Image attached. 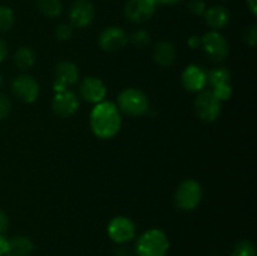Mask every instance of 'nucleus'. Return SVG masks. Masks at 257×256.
<instances>
[{
    "instance_id": "nucleus-1",
    "label": "nucleus",
    "mask_w": 257,
    "mask_h": 256,
    "mask_svg": "<svg viewBox=\"0 0 257 256\" xmlns=\"http://www.w3.org/2000/svg\"><path fill=\"white\" fill-rule=\"evenodd\" d=\"M122 118L119 109L112 102L98 103L90 113V128L98 138L109 140L120 130Z\"/></svg>"
},
{
    "instance_id": "nucleus-2",
    "label": "nucleus",
    "mask_w": 257,
    "mask_h": 256,
    "mask_svg": "<svg viewBox=\"0 0 257 256\" xmlns=\"http://www.w3.org/2000/svg\"><path fill=\"white\" fill-rule=\"evenodd\" d=\"M170 241L162 230L152 228L140 236L136 243L137 256H166Z\"/></svg>"
},
{
    "instance_id": "nucleus-3",
    "label": "nucleus",
    "mask_w": 257,
    "mask_h": 256,
    "mask_svg": "<svg viewBox=\"0 0 257 256\" xmlns=\"http://www.w3.org/2000/svg\"><path fill=\"white\" fill-rule=\"evenodd\" d=\"M118 107L125 114L138 117L145 114L150 107L148 98L142 90L136 88H127L118 95Z\"/></svg>"
},
{
    "instance_id": "nucleus-4",
    "label": "nucleus",
    "mask_w": 257,
    "mask_h": 256,
    "mask_svg": "<svg viewBox=\"0 0 257 256\" xmlns=\"http://www.w3.org/2000/svg\"><path fill=\"white\" fill-rule=\"evenodd\" d=\"M202 200V188L195 180H185L176 190V205L183 211H192Z\"/></svg>"
},
{
    "instance_id": "nucleus-5",
    "label": "nucleus",
    "mask_w": 257,
    "mask_h": 256,
    "mask_svg": "<svg viewBox=\"0 0 257 256\" xmlns=\"http://www.w3.org/2000/svg\"><path fill=\"white\" fill-rule=\"evenodd\" d=\"M201 45H202L205 54L213 62H222L228 54L227 40L217 32H208L201 38Z\"/></svg>"
},
{
    "instance_id": "nucleus-6",
    "label": "nucleus",
    "mask_w": 257,
    "mask_h": 256,
    "mask_svg": "<svg viewBox=\"0 0 257 256\" xmlns=\"http://www.w3.org/2000/svg\"><path fill=\"white\" fill-rule=\"evenodd\" d=\"M221 103L211 90H203L195 100L196 113L205 122H213L221 113Z\"/></svg>"
},
{
    "instance_id": "nucleus-7",
    "label": "nucleus",
    "mask_w": 257,
    "mask_h": 256,
    "mask_svg": "<svg viewBox=\"0 0 257 256\" xmlns=\"http://www.w3.org/2000/svg\"><path fill=\"white\" fill-rule=\"evenodd\" d=\"M108 236L115 243H125L136 236V225L125 216H117L108 223Z\"/></svg>"
},
{
    "instance_id": "nucleus-8",
    "label": "nucleus",
    "mask_w": 257,
    "mask_h": 256,
    "mask_svg": "<svg viewBox=\"0 0 257 256\" xmlns=\"http://www.w3.org/2000/svg\"><path fill=\"white\" fill-rule=\"evenodd\" d=\"M156 0H128L124 7V14L133 23H145L155 14Z\"/></svg>"
},
{
    "instance_id": "nucleus-9",
    "label": "nucleus",
    "mask_w": 257,
    "mask_h": 256,
    "mask_svg": "<svg viewBox=\"0 0 257 256\" xmlns=\"http://www.w3.org/2000/svg\"><path fill=\"white\" fill-rule=\"evenodd\" d=\"M13 93L24 103H33L39 97L40 88L37 80L30 75H20L13 80Z\"/></svg>"
},
{
    "instance_id": "nucleus-10",
    "label": "nucleus",
    "mask_w": 257,
    "mask_h": 256,
    "mask_svg": "<svg viewBox=\"0 0 257 256\" xmlns=\"http://www.w3.org/2000/svg\"><path fill=\"white\" fill-rule=\"evenodd\" d=\"M79 72L74 63L72 62H60L55 67V80L53 84V89L55 93L63 92L67 87L77 83Z\"/></svg>"
},
{
    "instance_id": "nucleus-11",
    "label": "nucleus",
    "mask_w": 257,
    "mask_h": 256,
    "mask_svg": "<svg viewBox=\"0 0 257 256\" xmlns=\"http://www.w3.org/2000/svg\"><path fill=\"white\" fill-rule=\"evenodd\" d=\"M94 19V7L89 0H77L69 10V20L73 27L85 28Z\"/></svg>"
},
{
    "instance_id": "nucleus-12",
    "label": "nucleus",
    "mask_w": 257,
    "mask_h": 256,
    "mask_svg": "<svg viewBox=\"0 0 257 256\" xmlns=\"http://www.w3.org/2000/svg\"><path fill=\"white\" fill-rule=\"evenodd\" d=\"M80 94L87 102L98 103L103 102L107 95V87L97 77H87L80 83Z\"/></svg>"
},
{
    "instance_id": "nucleus-13",
    "label": "nucleus",
    "mask_w": 257,
    "mask_h": 256,
    "mask_svg": "<svg viewBox=\"0 0 257 256\" xmlns=\"http://www.w3.org/2000/svg\"><path fill=\"white\" fill-rule=\"evenodd\" d=\"M127 34L118 27L107 28L99 37V47L105 52H118L127 44Z\"/></svg>"
},
{
    "instance_id": "nucleus-14",
    "label": "nucleus",
    "mask_w": 257,
    "mask_h": 256,
    "mask_svg": "<svg viewBox=\"0 0 257 256\" xmlns=\"http://www.w3.org/2000/svg\"><path fill=\"white\" fill-rule=\"evenodd\" d=\"M52 105L53 109L58 115L69 117V115L74 114L77 112L78 107H79V100H78L77 95L74 93L65 89L63 92L55 93Z\"/></svg>"
},
{
    "instance_id": "nucleus-15",
    "label": "nucleus",
    "mask_w": 257,
    "mask_h": 256,
    "mask_svg": "<svg viewBox=\"0 0 257 256\" xmlns=\"http://www.w3.org/2000/svg\"><path fill=\"white\" fill-rule=\"evenodd\" d=\"M182 84L190 92H201L207 84V73L201 67L191 64L182 73Z\"/></svg>"
},
{
    "instance_id": "nucleus-16",
    "label": "nucleus",
    "mask_w": 257,
    "mask_h": 256,
    "mask_svg": "<svg viewBox=\"0 0 257 256\" xmlns=\"http://www.w3.org/2000/svg\"><path fill=\"white\" fill-rule=\"evenodd\" d=\"M203 15H205V20L208 27L215 30L222 29L230 22V12H228L227 8L221 7V5L206 9Z\"/></svg>"
},
{
    "instance_id": "nucleus-17",
    "label": "nucleus",
    "mask_w": 257,
    "mask_h": 256,
    "mask_svg": "<svg viewBox=\"0 0 257 256\" xmlns=\"http://www.w3.org/2000/svg\"><path fill=\"white\" fill-rule=\"evenodd\" d=\"M153 58H155V62L161 67L172 65L176 59V49L172 43L166 42V40L157 43L153 50Z\"/></svg>"
},
{
    "instance_id": "nucleus-18",
    "label": "nucleus",
    "mask_w": 257,
    "mask_h": 256,
    "mask_svg": "<svg viewBox=\"0 0 257 256\" xmlns=\"http://www.w3.org/2000/svg\"><path fill=\"white\" fill-rule=\"evenodd\" d=\"M33 248H34V245L29 237L17 236L9 240L5 256H29Z\"/></svg>"
},
{
    "instance_id": "nucleus-19",
    "label": "nucleus",
    "mask_w": 257,
    "mask_h": 256,
    "mask_svg": "<svg viewBox=\"0 0 257 256\" xmlns=\"http://www.w3.org/2000/svg\"><path fill=\"white\" fill-rule=\"evenodd\" d=\"M35 62V55L33 50L28 47H22L14 54V63L20 69H28Z\"/></svg>"
},
{
    "instance_id": "nucleus-20",
    "label": "nucleus",
    "mask_w": 257,
    "mask_h": 256,
    "mask_svg": "<svg viewBox=\"0 0 257 256\" xmlns=\"http://www.w3.org/2000/svg\"><path fill=\"white\" fill-rule=\"evenodd\" d=\"M38 8L43 15L48 18H57L62 14L63 4L60 0H38Z\"/></svg>"
},
{
    "instance_id": "nucleus-21",
    "label": "nucleus",
    "mask_w": 257,
    "mask_h": 256,
    "mask_svg": "<svg viewBox=\"0 0 257 256\" xmlns=\"http://www.w3.org/2000/svg\"><path fill=\"white\" fill-rule=\"evenodd\" d=\"M231 80V73L227 68L218 67L211 70L207 74V82L213 87H218V85L228 84Z\"/></svg>"
},
{
    "instance_id": "nucleus-22",
    "label": "nucleus",
    "mask_w": 257,
    "mask_h": 256,
    "mask_svg": "<svg viewBox=\"0 0 257 256\" xmlns=\"http://www.w3.org/2000/svg\"><path fill=\"white\" fill-rule=\"evenodd\" d=\"M14 24V12L9 7L0 5V32H8Z\"/></svg>"
},
{
    "instance_id": "nucleus-23",
    "label": "nucleus",
    "mask_w": 257,
    "mask_h": 256,
    "mask_svg": "<svg viewBox=\"0 0 257 256\" xmlns=\"http://www.w3.org/2000/svg\"><path fill=\"white\" fill-rule=\"evenodd\" d=\"M232 256H256V248L248 240H242L233 247Z\"/></svg>"
},
{
    "instance_id": "nucleus-24",
    "label": "nucleus",
    "mask_w": 257,
    "mask_h": 256,
    "mask_svg": "<svg viewBox=\"0 0 257 256\" xmlns=\"http://www.w3.org/2000/svg\"><path fill=\"white\" fill-rule=\"evenodd\" d=\"M131 42L135 47L137 48H143L146 45L150 44L151 42V35L147 30L145 29H138L131 35Z\"/></svg>"
},
{
    "instance_id": "nucleus-25",
    "label": "nucleus",
    "mask_w": 257,
    "mask_h": 256,
    "mask_svg": "<svg viewBox=\"0 0 257 256\" xmlns=\"http://www.w3.org/2000/svg\"><path fill=\"white\" fill-rule=\"evenodd\" d=\"M211 92L215 94V97L217 98L220 102H223V100H227L231 98V95H232V87H231V84L228 83V84L213 87Z\"/></svg>"
},
{
    "instance_id": "nucleus-26",
    "label": "nucleus",
    "mask_w": 257,
    "mask_h": 256,
    "mask_svg": "<svg viewBox=\"0 0 257 256\" xmlns=\"http://www.w3.org/2000/svg\"><path fill=\"white\" fill-rule=\"evenodd\" d=\"M187 9L193 15H203L206 12V4L203 0H190L187 3Z\"/></svg>"
},
{
    "instance_id": "nucleus-27",
    "label": "nucleus",
    "mask_w": 257,
    "mask_h": 256,
    "mask_svg": "<svg viewBox=\"0 0 257 256\" xmlns=\"http://www.w3.org/2000/svg\"><path fill=\"white\" fill-rule=\"evenodd\" d=\"M73 30L72 27L68 24H59L55 29V37L58 38L62 42H65V40H69L72 38Z\"/></svg>"
},
{
    "instance_id": "nucleus-28",
    "label": "nucleus",
    "mask_w": 257,
    "mask_h": 256,
    "mask_svg": "<svg viewBox=\"0 0 257 256\" xmlns=\"http://www.w3.org/2000/svg\"><path fill=\"white\" fill-rule=\"evenodd\" d=\"M10 110H12V103H10L9 98L0 93V119L7 118Z\"/></svg>"
},
{
    "instance_id": "nucleus-29",
    "label": "nucleus",
    "mask_w": 257,
    "mask_h": 256,
    "mask_svg": "<svg viewBox=\"0 0 257 256\" xmlns=\"http://www.w3.org/2000/svg\"><path fill=\"white\" fill-rule=\"evenodd\" d=\"M245 40L247 42L248 45H251V47H255L256 42H257V27L256 25H251V27L246 30Z\"/></svg>"
},
{
    "instance_id": "nucleus-30",
    "label": "nucleus",
    "mask_w": 257,
    "mask_h": 256,
    "mask_svg": "<svg viewBox=\"0 0 257 256\" xmlns=\"http://www.w3.org/2000/svg\"><path fill=\"white\" fill-rule=\"evenodd\" d=\"M9 227V220L4 211H0V235H5Z\"/></svg>"
},
{
    "instance_id": "nucleus-31",
    "label": "nucleus",
    "mask_w": 257,
    "mask_h": 256,
    "mask_svg": "<svg viewBox=\"0 0 257 256\" xmlns=\"http://www.w3.org/2000/svg\"><path fill=\"white\" fill-rule=\"evenodd\" d=\"M8 243H9V240L5 237V235H0V256H5L8 250Z\"/></svg>"
},
{
    "instance_id": "nucleus-32",
    "label": "nucleus",
    "mask_w": 257,
    "mask_h": 256,
    "mask_svg": "<svg viewBox=\"0 0 257 256\" xmlns=\"http://www.w3.org/2000/svg\"><path fill=\"white\" fill-rule=\"evenodd\" d=\"M8 55V45L7 43L4 42L3 39H0V62H3V60L7 58Z\"/></svg>"
},
{
    "instance_id": "nucleus-33",
    "label": "nucleus",
    "mask_w": 257,
    "mask_h": 256,
    "mask_svg": "<svg viewBox=\"0 0 257 256\" xmlns=\"http://www.w3.org/2000/svg\"><path fill=\"white\" fill-rule=\"evenodd\" d=\"M188 45H190L192 49H195V48H197L198 45H201V38L193 35V37H191L190 39H188Z\"/></svg>"
},
{
    "instance_id": "nucleus-34",
    "label": "nucleus",
    "mask_w": 257,
    "mask_h": 256,
    "mask_svg": "<svg viewBox=\"0 0 257 256\" xmlns=\"http://www.w3.org/2000/svg\"><path fill=\"white\" fill-rule=\"evenodd\" d=\"M247 2V7L248 9L251 10L253 15L257 14V0H246Z\"/></svg>"
},
{
    "instance_id": "nucleus-35",
    "label": "nucleus",
    "mask_w": 257,
    "mask_h": 256,
    "mask_svg": "<svg viewBox=\"0 0 257 256\" xmlns=\"http://www.w3.org/2000/svg\"><path fill=\"white\" fill-rule=\"evenodd\" d=\"M182 0H156L157 4H163V5H173V4H178Z\"/></svg>"
},
{
    "instance_id": "nucleus-36",
    "label": "nucleus",
    "mask_w": 257,
    "mask_h": 256,
    "mask_svg": "<svg viewBox=\"0 0 257 256\" xmlns=\"http://www.w3.org/2000/svg\"><path fill=\"white\" fill-rule=\"evenodd\" d=\"M2 84H3V75L0 74V85H2Z\"/></svg>"
}]
</instances>
